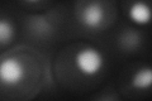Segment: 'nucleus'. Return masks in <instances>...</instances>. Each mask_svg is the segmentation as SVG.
Wrapping results in <instances>:
<instances>
[{
    "mask_svg": "<svg viewBox=\"0 0 152 101\" xmlns=\"http://www.w3.org/2000/svg\"><path fill=\"white\" fill-rule=\"evenodd\" d=\"M104 63H105V58H104L103 53L93 47L84 48L75 56L76 68L81 75L88 76V77H93V76L100 73Z\"/></svg>",
    "mask_w": 152,
    "mask_h": 101,
    "instance_id": "nucleus-1",
    "label": "nucleus"
},
{
    "mask_svg": "<svg viewBox=\"0 0 152 101\" xmlns=\"http://www.w3.org/2000/svg\"><path fill=\"white\" fill-rule=\"evenodd\" d=\"M24 78V68L17 58H5L0 62V82L15 86Z\"/></svg>",
    "mask_w": 152,
    "mask_h": 101,
    "instance_id": "nucleus-2",
    "label": "nucleus"
},
{
    "mask_svg": "<svg viewBox=\"0 0 152 101\" xmlns=\"http://www.w3.org/2000/svg\"><path fill=\"white\" fill-rule=\"evenodd\" d=\"M105 18V12L100 3H89L85 5L80 14V23L89 29H95L102 25Z\"/></svg>",
    "mask_w": 152,
    "mask_h": 101,
    "instance_id": "nucleus-3",
    "label": "nucleus"
},
{
    "mask_svg": "<svg viewBox=\"0 0 152 101\" xmlns=\"http://www.w3.org/2000/svg\"><path fill=\"white\" fill-rule=\"evenodd\" d=\"M128 17L134 24L147 25L151 22V8L145 1H134L128 10Z\"/></svg>",
    "mask_w": 152,
    "mask_h": 101,
    "instance_id": "nucleus-4",
    "label": "nucleus"
},
{
    "mask_svg": "<svg viewBox=\"0 0 152 101\" xmlns=\"http://www.w3.org/2000/svg\"><path fill=\"white\" fill-rule=\"evenodd\" d=\"M131 84H132L133 87L138 89V90L148 89L152 84V68L150 66L140 68L134 75H133Z\"/></svg>",
    "mask_w": 152,
    "mask_h": 101,
    "instance_id": "nucleus-5",
    "label": "nucleus"
},
{
    "mask_svg": "<svg viewBox=\"0 0 152 101\" xmlns=\"http://www.w3.org/2000/svg\"><path fill=\"white\" fill-rule=\"evenodd\" d=\"M15 34V28L8 19H0V44H9Z\"/></svg>",
    "mask_w": 152,
    "mask_h": 101,
    "instance_id": "nucleus-6",
    "label": "nucleus"
},
{
    "mask_svg": "<svg viewBox=\"0 0 152 101\" xmlns=\"http://www.w3.org/2000/svg\"><path fill=\"white\" fill-rule=\"evenodd\" d=\"M28 3H37V1H41V0H26Z\"/></svg>",
    "mask_w": 152,
    "mask_h": 101,
    "instance_id": "nucleus-7",
    "label": "nucleus"
}]
</instances>
